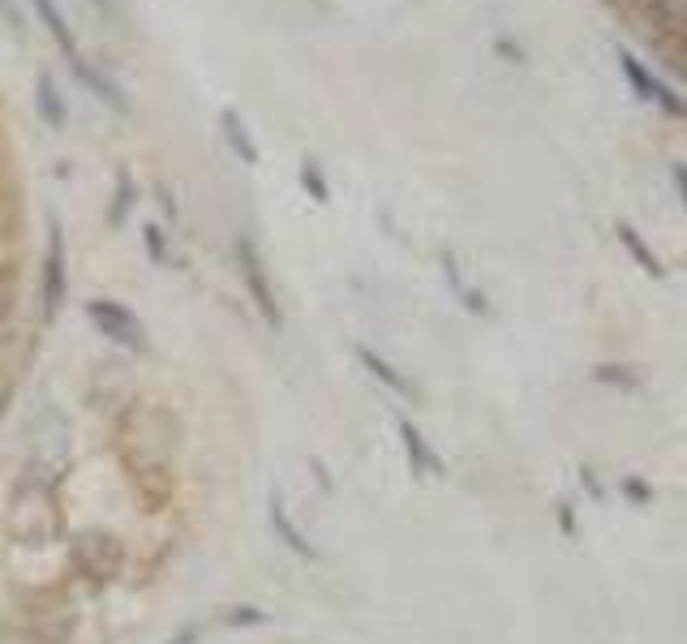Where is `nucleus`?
<instances>
[{
	"instance_id": "6ab92c4d",
	"label": "nucleus",
	"mask_w": 687,
	"mask_h": 644,
	"mask_svg": "<svg viewBox=\"0 0 687 644\" xmlns=\"http://www.w3.org/2000/svg\"><path fill=\"white\" fill-rule=\"evenodd\" d=\"M9 319H13V296L0 284V344H4V335H9Z\"/></svg>"
},
{
	"instance_id": "6e6552de",
	"label": "nucleus",
	"mask_w": 687,
	"mask_h": 644,
	"mask_svg": "<svg viewBox=\"0 0 687 644\" xmlns=\"http://www.w3.org/2000/svg\"><path fill=\"white\" fill-rule=\"evenodd\" d=\"M645 18L657 34L684 39L687 34V0H645Z\"/></svg>"
},
{
	"instance_id": "f257e3e1",
	"label": "nucleus",
	"mask_w": 687,
	"mask_h": 644,
	"mask_svg": "<svg viewBox=\"0 0 687 644\" xmlns=\"http://www.w3.org/2000/svg\"><path fill=\"white\" fill-rule=\"evenodd\" d=\"M57 482L61 477H48L39 469H27L22 482L13 490V503H9V533L18 542H31V546H43L61 533V512H57Z\"/></svg>"
},
{
	"instance_id": "a211bd4d",
	"label": "nucleus",
	"mask_w": 687,
	"mask_h": 644,
	"mask_svg": "<svg viewBox=\"0 0 687 644\" xmlns=\"http://www.w3.org/2000/svg\"><path fill=\"white\" fill-rule=\"evenodd\" d=\"M301 181H305V190L314 193V202H327V198H331V190L323 185V177H319V163H314V160L301 168Z\"/></svg>"
},
{
	"instance_id": "0eeeda50",
	"label": "nucleus",
	"mask_w": 687,
	"mask_h": 644,
	"mask_svg": "<svg viewBox=\"0 0 687 644\" xmlns=\"http://www.w3.org/2000/svg\"><path fill=\"white\" fill-rule=\"evenodd\" d=\"M34 112H39V121H43L48 129H65L69 103H65V95H61V87H57L52 73H39V78H34Z\"/></svg>"
},
{
	"instance_id": "dca6fc26",
	"label": "nucleus",
	"mask_w": 687,
	"mask_h": 644,
	"mask_svg": "<svg viewBox=\"0 0 687 644\" xmlns=\"http://www.w3.org/2000/svg\"><path fill=\"white\" fill-rule=\"evenodd\" d=\"M619 69H623V73H627V82L636 87V95H640V99H649V95H654V73H649L645 64L636 61L632 52H619Z\"/></svg>"
},
{
	"instance_id": "9b49d317",
	"label": "nucleus",
	"mask_w": 687,
	"mask_h": 644,
	"mask_svg": "<svg viewBox=\"0 0 687 644\" xmlns=\"http://www.w3.org/2000/svg\"><path fill=\"white\" fill-rule=\"evenodd\" d=\"M400 443H404V451H408V460H413V469H417V473H443L438 455L426 447V439L417 434V425H413V421H400Z\"/></svg>"
},
{
	"instance_id": "ddd939ff",
	"label": "nucleus",
	"mask_w": 687,
	"mask_h": 644,
	"mask_svg": "<svg viewBox=\"0 0 687 644\" xmlns=\"http://www.w3.org/2000/svg\"><path fill=\"white\" fill-rule=\"evenodd\" d=\"M271 529L284 537V546L289 550H296V554H305V559H314V550H310V542L296 533L293 524H289V515H284V503H280V494L271 499Z\"/></svg>"
},
{
	"instance_id": "f3484780",
	"label": "nucleus",
	"mask_w": 687,
	"mask_h": 644,
	"mask_svg": "<svg viewBox=\"0 0 687 644\" xmlns=\"http://www.w3.org/2000/svg\"><path fill=\"white\" fill-rule=\"evenodd\" d=\"M142 241H147V254L155 258V262H168V237L160 224H147L142 228Z\"/></svg>"
},
{
	"instance_id": "aec40b11",
	"label": "nucleus",
	"mask_w": 687,
	"mask_h": 644,
	"mask_svg": "<svg viewBox=\"0 0 687 644\" xmlns=\"http://www.w3.org/2000/svg\"><path fill=\"white\" fill-rule=\"evenodd\" d=\"M0 18L9 22V31L22 34V13H18V0H0Z\"/></svg>"
},
{
	"instance_id": "423d86ee",
	"label": "nucleus",
	"mask_w": 687,
	"mask_h": 644,
	"mask_svg": "<svg viewBox=\"0 0 687 644\" xmlns=\"http://www.w3.org/2000/svg\"><path fill=\"white\" fill-rule=\"evenodd\" d=\"M69 64H73V78L91 91V95H99L112 112H130V99H125V91L117 87V78H108L99 64H87V57H69Z\"/></svg>"
},
{
	"instance_id": "5701e85b",
	"label": "nucleus",
	"mask_w": 687,
	"mask_h": 644,
	"mask_svg": "<svg viewBox=\"0 0 687 644\" xmlns=\"http://www.w3.org/2000/svg\"><path fill=\"white\" fill-rule=\"evenodd\" d=\"M99 9H103V13H112V0H95Z\"/></svg>"
},
{
	"instance_id": "9d476101",
	"label": "nucleus",
	"mask_w": 687,
	"mask_h": 644,
	"mask_svg": "<svg viewBox=\"0 0 687 644\" xmlns=\"http://www.w3.org/2000/svg\"><path fill=\"white\" fill-rule=\"evenodd\" d=\"M31 9L39 13V22L48 27V34L61 43V52H65V57H78V43H73V31H69L61 4H57V0H31Z\"/></svg>"
},
{
	"instance_id": "4468645a",
	"label": "nucleus",
	"mask_w": 687,
	"mask_h": 644,
	"mask_svg": "<svg viewBox=\"0 0 687 644\" xmlns=\"http://www.w3.org/2000/svg\"><path fill=\"white\" fill-rule=\"evenodd\" d=\"M133 202H138V185H133V177L130 172H117V198H112V207H108V224H121V220L133 211Z\"/></svg>"
},
{
	"instance_id": "2eb2a0df",
	"label": "nucleus",
	"mask_w": 687,
	"mask_h": 644,
	"mask_svg": "<svg viewBox=\"0 0 687 644\" xmlns=\"http://www.w3.org/2000/svg\"><path fill=\"white\" fill-rule=\"evenodd\" d=\"M615 232H619V241H623V245H627V250H632V258H636V262H640V266H645L649 275H661L657 258L649 254V245L640 241V232H636V228H632V224H619V228H615Z\"/></svg>"
},
{
	"instance_id": "f03ea898",
	"label": "nucleus",
	"mask_w": 687,
	"mask_h": 644,
	"mask_svg": "<svg viewBox=\"0 0 687 644\" xmlns=\"http://www.w3.org/2000/svg\"><path fill=\"white\" fill-rule=\"evenodd\" d=\"M69 559H73L78 576L95 580V584H108V580L121 576V567H125V546H121V542H117L112 533H103V529H91V533L73 537V550H69Z\"/></svg>"
},
{
	"instance_id": "7ed1b4c3",
	"label": "nucleus",
	"mask_w": 687,
	"mask_h": 644,
	"mask_svg": "<svg viewBox=\"0 0 687 644\" xmlns=\"http://www.w3.org/2000/svg\"><path fill=\"white\" fill-rule=\"evenodd\" d=\"M87 319L95 322L99 335H103V340H112L117 349H130V353H147V349H151L142 319L133 314L130 305H121V301H108V296L87 301Z\"/></svg>"
},
{
	"instance_id": "1a4fd4ad",
	"label": "nucleus",
	"mask_w": 687,
	"mask_h": 644,
	"mask_svg": "<svg viewBox=\"0 0 687 644\" xmlns=\"http://www.w3.org/2000/svg\"><path fill=\"white\" fill-rule=\"evenodd\" d=\"M220 125H224V138H229V147L236 151V160L254 168V163H259V147H254V138H250V125L241 121V112L224 108V112H220Z\"/></svg>"
},
{
	"instance_id": "20e7f679",
	"label": "nucleus",
	"mask_w": 687,
	"mask_h": 644,
	"mask_svg": "<svg viewBox=\"0 0 687 644\" xmlns=\"http://www.w3.org/2000/svg\"><path fill=\"white\" fill-rule=\"evenodd\" d=\"M236 271H241L245 289H250V301L259 305V314L266 319V326L280 331V326H284V314H280L275 289H271V280H266V271H262V258L250 237H236Z\"/></svg>"
},
{
	"instance_id": "b1692460",
	"label": "nucleus",
	"mask_w": 687,
	"mask_h": 644,
	"mask_svg": "<svg viewBox=\"0 0 687 644\" xmlns=\"http://www.w3.org/2000/svg\"><path fill=\"white\" fill-rule=\"evenodd\" d=\"M679 69L687 73V34H684V64H679Z\"/></svg>"
},
{
	"instance_id": "f8f14e48",
	"label": "nucleus",
	"mask_w": 687,
	"mask_h": 644,
	"mask_svg": "<svg viewBox=\"0 0 687 644\" xmlns=\"http://www.w3.org/2000/svg\"><path fill=\"white\" fill-rule=\"evenodd\" d=\"M357 361H361V365H365V370H370V374H374V379H378L383 386H392L395 395H413V383H408V379H404L400 370H392V365H387L383 356L374 353V349H357Z\"/></svg>"
},
{
	"instance_id": "39448f33",
	"label": "nucleus",
	"mask_w": 687,
	"mask_h": 644,
	"mask_svg": "<svg viewBox=\"0 0 687 644\" xmlns=\"http://www.w3.org/2000/svg\"><path fill=\"white\" fill-rule=\"evenodd\" d=\"M43 319H57V310L65 305L69 271H65V232L52 220L48 224V254H43Z\"/></svg>"
},
{
	"instance_id": "412c9836",
	"label": "nucleus",
	"mask_w": 687,
	"mask_h": 644,
	"mask_svg": "<svg viewBox=\"0 0 687 644\" xmlns=\"http://www.w3.org/2000/svg\"><path fill=\"white\" fill-rule=\"evenodd\" d=\"M229 623H236V627H245V623H262V611H250V606H241V611L229 614Z\"/></svg>"
},
{
	"instance_id": "4be33fe9",
	"label": "nucleus",
	"mask_w": 687,
	"mask_h": 644,
	"mask_svg": "<svg viewBox=\"0 0 687 644\" xmlns=\"http://www.w3.org/2000/svg\"><path fill=\"white\" fill-rule=\"evenodd\" d=\"M670 177H675V185H679V193H684V207H687V163H675V168H670Z\"/></svg>"
}]
</instances>
